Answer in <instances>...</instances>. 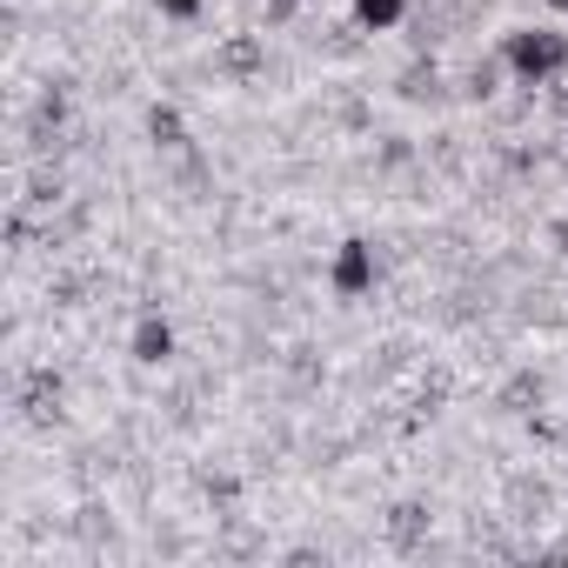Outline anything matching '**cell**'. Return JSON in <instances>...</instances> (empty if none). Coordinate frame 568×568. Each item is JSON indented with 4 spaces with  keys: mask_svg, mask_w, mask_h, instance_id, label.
<instances>
[{
    "mask_svg": "<svg viewBox=\"0 0 568 568\" xmlns=\"http://www.w3.org/2000/svg\"><path fill=\"white\" fill-rule=\"evenodd\" d=\"M501 61H508V74L515 81H555L561 68H568V34L561 28H515L508 41H501Z\"/></svg>",
    "mask_w": 568,
    "mask_h": 568,
    "instance_id": "1",
    "label": "cell"
},
{
    "mask_svg": "<svg viewBox=\"0 0 568 568\" xmlns=\"http://www.w3.org/2000/svg\"><path fill=\"white\" fill-rule=\"evenodd\" d=\"M328 281H335V295H342V302H362V295L375 288V247H368V241H342Z\"/></svg>",
    "mask_w": 568,
    "mask_h": 568,
    "instance_id": "2",
    "label": "cell"
},
{
    "mask_svg": "<svg viewBox=\"0 0 568 568\" xmlns=\"http://www.w3.org/2000/svg\"><path fill=\"white\" fill-rule=\"evenodd\" d=\"M128 348H134V362H141V368H161V362H174V328H168L161 315H141Z\"/></svg>",
    "mask_w": 568,
    "mask_h": 568,
    "instance_id": "3",
    "label": "cell"
},
{
    "mask_svg": "<svg viewBox=\"0 0 568 568\" xmlns=\"http://www.w3.org/2000/svg\"><path fill=\"white\" fill-rule=\"evenodd\" d=\"M402 8H408V0H355V21L375 28V34H388V28L402 21Z\"/></svg>",
    "mask_w": 568,
    "mask_h": 568,
    "instance_id": "4",
    "label": "cell"
},
{
    "mask_svg": "<svg viewBox=\"0 0 568 568\" xmlns=\"http://www.w3.org/2000/svg\"><path fill=\"white\" fill-rule=\"evenodd\" d=\"M154 8H161L168 21H194V14H201V0H154Z\"/></svg>",
    "mask_w": 568,
    "mask_h": 568,
    "instance_id": "5",
    "label": "cell"
},
{
    "mask_svg": "<svg viewBox=\"0 0 568 568\" xmlns=\"http://www.w3.org/2000/svg\"><path fill=\"white\" fill-rule=\"evenodd\" d=\"M148 128H154V141H174V134H181V121H174L168 108H154V121H148Z\"/></svg>",
    "mask_w": 568,
    "mask_h": 568,
    "instance_id": "6",
    "label": "cell"
},
{
    "mask_svg": "<svg viewBox=\"0 0 568 568\" xmlns=\"http://www.w3.org/2000/svg\"><path fill=\"white\" fill-rule=\"evenodd\" d=\"M548 8H568V0H548Z\"/></svg>",
    "mask_w": 568,
    "mask_h": 568,
    "instance_id": "7",
    "label": "cell"
}]
</instances>
